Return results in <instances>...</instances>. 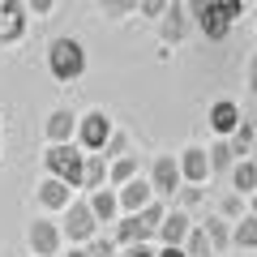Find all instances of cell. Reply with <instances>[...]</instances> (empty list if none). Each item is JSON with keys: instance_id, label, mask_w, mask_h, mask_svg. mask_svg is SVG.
Returning a JSON list of instances; mask_svg holds the SVG:
<instances>
[{"instance_id": "8fae6325", "label": "cell", "mask_w": 257, "mask_h": 257, "mask_svg": "<svg viewBox=\"0 0 257 257\" xmlns=\"http://www.w3.org/2000/svg\"><path fill=\"white\" fill-rule=\"evenodd\" d=\"M176 163H180V180H184V184H206V180H210V159H206V146H184L180 155H176Z\"/></svg>"}, {"instance_id": "7a4b0ae2", "label": "cell", "mask_w": 257, "mask_h": 257, "mask_svg": "<svg viewBox=\"0 0 257 257\" xmlns=\"http://www.w3.org/2000/svg\"><path fill=\"white\" fill-rule=\"evenodd\" d=\"M43 167L47 176L64 180L69 189H82V167H86V150L77 142H56V146L43 150Z\"/></svg>"}, {"instance_id": "ffe728a7", "label": "cell", "mask_w": 257, "mask_h": 257, "mask_svg": "<svg viewBox=\"0 0 257 257\" xmlns=\"http://www.w3.org/2000/svg\"><path fill=\"white\" fill-rule=\"evenodd\" d=\"M202 231H206V240H210V248H214V253L231 248V219H223V214H206Z\"/></svg>"}, {"instance_id": "44dd1931", "label": "cell", "mask_w": 257, "mask_h": 257, "mask_svg": "<svg viewBox=\"0 0 257 257\" xmlns=\"http://www.w3.org/2000/svg\"><path fill=\"white\" fill-rule=\"evenodd\" d=\"M231 248H244V253L257 248V219L253 214H240V219L231 223Z\"/></svg>"}, {"instance_id": "7c38bea8", "label": "cell", "mask_w": 257, "mask_h": 257, "mask_svg": "<svg viewBox=\"0 0 257 257\" xmlns=\"http://www.w3.org/2000/svg\"><path fill=\"white\" fill-rule=\"evenodd\" d=\"M116 202H120V214H138L142 206L155 202V189H150L146 176H133L128 184H120V189H116Z\"/></svg>"}, {"instance_id": "3957f363", "label": "cell", "mask_w": 257, "mask_h": 257, "mask_svg": "<svg viewBox=\"0 0 257 257\" xmlns=\"http://www.w3.org/2000/svg\"><path fill=\"white\" fill-rule=\"evenodd\" d=\"M116 133V124H111V116L103 107H90L86 116H77V146L86 150V155H99L103 146H107V138Z\"/></svg>"}, {"instance_id": "f546056e", "label": "cell", "mask_w": 257, "mask_h": 257, "mask_svg": "<svg viewBox=\"0 0 257 257\" xmlns=\"http://www.w3.org/2000/svg\"><path fill=\"white\" fill-rule=\"evenodd\" d=\"M99 155H103V159H120V155H128V138H124V133H111L107 146H103Z\"/></svg>"}, {"instance_id": "ac0fdd59", "label": "cell", "mask_w": 257, "mask_h": 257, "mask_svg": "<svg viewBox=\"0 0 257 257\" xmlns=\"http://www.w3.org/2000/svg\"><path fill=\"white\" fill-rule=\"evenodd\" d=\"M227 146H231V155H236V159H253L257 155V133H253V120H248V116L231 128Z\"/></svg>"}, {"instance_id": "d4e9b609", "label": "cell", "mask_w": 257, "mask_h": 257, "mask_svg": "<svg viewBox=\"0 0 257 257\" xmlns=\"http://www.w3.org/2000/svg\"><path fill=\"white\" fill-rule=\"evenodd\" d=\"M99 13L107 22H124V18L138 13V0H99Z\"/></svg>"}, {"instance_id": "8d00e7d4", "label": "cell", "mask_w": 257, "mask_h": 257, "mask_svg": "<svg viewBox=\"0 0 257 257\" xmlns=\"http://www.w3.org/2000/svg\"><path fill=\"white\" fill-rule=\"evenodd\" d=\"M60 257H86V248L82 244H69V253H60Z\"/></svg>"}, {"instance_id": "e0dca14e", "label": "cell", "mask_w": 257, "mask_h": 257, "mask_svg": "<svg viewBox=\"0 0 257 257\" xmlns=\"http://www.w3.org/2000/svg\"><path fill=\"white\" fill-rule=\"evenodd\" d=\"M231 180V193H240V197H253L257 193V159H236L227 172Z\"/></svg>"}, {"instance_id": "4316f807", "label": "cell", "mask_w": 257, "mask_h": 257, "mask_svg": "<svg viewBox=\"0 0 257 257\" xmlns=\"http://www.w3.org/2000/svg\"><path fill=\"white\" fill-rule=\"evenodd\" d=\"M163 214H167V202H159V197H155L150 206H142V210H138V219H142V227L150 231V240H155V231H159V223H163Z\"/></svg>"}, {"instance_id": "83f0119b", "label": "cell", "mask_w": 257, "mask_h": 257, "mask_svg": "<svg viewBox=\"0 0 257 257\" xmlns=\"http://www.w3.org/2000/svg\"><path fill=\"white\" fill-rule=\"evenodd\" d=\"M214 214H223V219L236 223L240 214H244V197H240V193H223V197H219V210H214Z\"/></svg>"}, {"instance_id": "4dcf8cb0", "label": "cell", "mask_w": 257, "mask_h": 257, "mask_svg": "<svg viewBox=\"0 0 257 257\" xmlns=\"http://www.w3.org/2000/svg\"><path fill=\"white\" fill-rule=\"evenodd\" d=\"M167 5H172V0H138V13H142V18H150V22H159Z\"/></svg>"}, {"instance_id": "5b68a950", "label": "cell", "mask_w": 257, "mask_h": 257, "mask_svg": "<svg viewBox=\"0 0 257 257\" xmlns=\"http://www.w3.org/2000/svg\"><path fill=\"white\" fill-rule=\"evenodd\" d=\"M99 231V219L90 214V206H86V197H73V202L64 206V223H60V236L64 244H86V240Z\"/></svg>"}, {"instance_id": "74e56055", "label": "cell", "mask_w": 257, "mask_h": 257, "mask_svg": "<svg viewBox=\"0 0 257 257\" xmlns=\"http://www.w3.org/2000/svg\"><path fill=\"white\" fill-rule=\"evenodd\" d=\"M248 120H253V133H257V107H253V116H248Z\"/></svg>"}, {"instance_id": "6da1fadb", "label": "cell", "mask_w": 257, "mask_h": 257, "mask_svg": "<svg viewBox=\"0 0 257 257\" xmlns=\"http://www.w3.org/2000/svg\"><path fill=\"white\" fill-rule=\"evenodd\" d=\"M47 73L60 86H73L77 77L86 73V47L77 43V39H69V35L52 39V43H47Z\"/></svg>"}, {"instance_id": "7402d4cb", "label": "cell", "mask_w": 257, "mask_h": 257, "mask_svg": "<svg viewBox=\"0 0 257 257\" xmlns=\"http://www.w3.org/2000/svg\"><path fill=\"white\" fill-rule=\"evenodd\" d=\"M107 184V159L103 155H86V167H82V193H94Z\"/></svg>"}, {"instance_id": "ab89813d", "label": "cell", "mask_w": 257, "mask_h": 257, "mask_svg": "<svg viewBox=\"0 0 257 257\" xmlns=\"http://www.w3.org/2000/svg\"><path fill=\"white\" fill-rule=\"evenodd\" d=\"M0 150H5V133H0Z\"/></svg>"}, {"instance_id": "836d02e7", "label": "cell", "mask_w": 257, "mask_h": 257, "mask_svg": "<svg viewBox=\"0 0 257 257\" xmlns=\"http://www.w3.org/2000/svg\"><path fill=\"white\" fill-rule=\"evenodd\" d=\"M248 90H253V94H257V52H253V56H248Z\"/></svg>"}, {"instance_id": "ba28073f", "label": "cell", "mask_w": 257, "mask_h": 257, "mask_svg": "<svg viewBox=\"0 0 257 257\" xmlns=\"http://www.w3.org/2000/svg\"><path fill=\"white\" fill-rule=\"evenodd\" d=\"M155 26H159V39H163L167 47L184 43V39H189V30H193V22H189V9H184V0H172V5L163 9V18H159Z\"/></svg>"}, {"instance_id": "9c48e42d", "label": "cell", "mask_w": 257, "mask_h": 257, "mask_svg": "<svg viewBox=\"0 0 257 257\" xmlns=\"http://www.w3.org/2000/svg\"><path fill=\"white\" fill-rule=\"evenodd\" d=\"M35 197H39V206H43V214H56V210H64V206L77 197V189H69V184L56 180V176H43V180L35 184Z\"/></svg>"}, {"instance_id": "603a6c76", "label": "cell", "mask_w": 257, "mask_h": 257, "mask_svg": "<svg viewBox=\"0 0 257 257\" xmlns=\"http://www.w3.org/2000/svg\"><path fill=\"white\" fill-rule=\"evenodd\" d=\"M206 159H210V176L231 172V163H236V155H231L227 138H214V142H210V150H206Z\"/></svg>"}, {"instance_id": "f35d334b", "label": "cell", "mask_w": 257, "mask_h": 257, "mask_svg": "<svg viewBox=\"0 0 257 257\" xmlns=\"http://www.w3.org/2000/svg\"><path fill=\"white\" fill-rule=\"evenodd\" d=\"M253 30H257V5H253Z\"/></svg>"}, {"instance_id": "277c9868", "label": "cell", "mask_w": 257, "mask_h": 257, "mask_svg": "<svg viewBox=\"0 0 257 257\" xmlns=\"http://www.w3.org/2000/svg\"><path fill=\"white\" fill-rule=\"evenodd\" d=\"M184 9H189V22L197 35H206L210 43H223V39L231 35V22L219 18V9H214V0H184Z\"/></svg>"}, {"instance_id": "cb8c5ba5", "label": "cell", "mask_w": 257, "mask_h": 257, "mask_svg": "<svg viewBox=\"0 0 257 257\" xmlns=\"http://www.w3.org/2000/svg\"><path fill=\"white\" fill-rule=\"evenodd\" d=\"M184 257H214V248H210V240H206V231H202V223H193L189 227V236H184Z\"/></svg>"}, {"instance_id": "30bf717a", "label": "cell", "mask_w": 257, "mask_h": 257, "mask_svg": "<svg viewBox=\"0 0 257 257\" xmlns=\"http://www.w3.org/2000/svg\"><path fill=\"white\" fill-rule=\"evenodd\" d=\"M26 0H0V43H18L26 35Z\"/></svg>"}, {"instance_id": "1f68e13d", "label": "cell", "mask_w": 257, "mask_h": 257, "mask_svg": "<svg viewBox=\"0 0 257 257\" xmlns=\"http://www.w3.org/2000/svg\"><path fill=\"white\" fill-rule=\"evenodd\" d=\"M52 9H56V0H26V13H30V18H47Z\"/></svg>"}, {"instance_id": "4fadbf2b", "label": "cell", "mask_w": 257, "mask_h": 257, "mask_svg": "<svg viewBox=\"0 0 257 257\" xmlns=\"http://www.w3.org/2000/svg\"><path fill=\"white\" fill-rule=\"evenodd\" d=\"M43 133H47V146L56 142H73L77 138V111L73 107H52L43 120Z\"/></svg>"}, {"instance_id": "9a60e30c", "label": "cell", "mask_w": 257, "mask_h": 257, "mask_svg": "<svg viewBox=\"0 0 257 257\" xmlns=\"http://www.w3.org/2000/svg\"><path fill=\"white\" fill-rule=\"evenodd\" d=\"M189 227H193L189 210H176V206H167V214H163V223H159L155 240H159V244H176V248H180L184 236H189Z\"/></svg>"}, {"instance_id": "f1b7e54d", "label": "cell", "mask_w": 257, "mask_h": 257, "mask_svg": "<svg viewBox=\"0 0 257 257\" xmlns=\"http://www.w3.org/2000/svg\"><path fill=\"white\" fill-rule=\"evenodd\" d=\"M214 9H219V18H227L231 26H236V22L244 18V9H248V5H244V0H214Z\"/></svg>"}, {"instance_id": "2e32d148", "label": "cell", "mask_w": 257, "mask_h": 257, "mask_svg": "<svg viewBox=\"0 0 257 257\" xmlns=\"http://www.w3.org/2000/svg\"><path fill=\"white\" fill-rule=\"evenodd\" d=\"M86 206H90V214H94L99 223H116V219H120V202H116V189H111V184L86 193Z\"/></svg>"}, {"instance_id": "d6986e66", "label": "cell", "mask_w": 257, "mask_h": 257, "mask_svg": "<svg viewBox=\"0 0 257 257\" xmlns=\"http://www.w3.org/2000/svg\"><path fill=\"white\" fill-rule=\"evenodd\" d=\"M133 176H142V159H138V155H120V159H107V184H111V189L128 184Z\"/></svg>"}, {"instance_id": "60d3db41", "label": "cell", "mask_w": 257, "mask_h": 257, "mask_svg": "<svg viewBox=\"0 0 257 257\" xmlns=\"http://www.w3.org/2000/svg\"><path fill=\"white\" fill-rule=\"evenodd\" d=\"M244 5H257V0H244Z\"/></svg>"}, {"instance_id": "e575fe53", "label": "cell", "mask_w": 257, "mask_h": 257, "mask_svg": "<svg viewBox=\"0 0 257 257\" xmlns=\"http://www.w3.org/2000/svg\"><path fill=\"white\" fill-rule=\"evenodd\" d=\"M155 257H184V248H176V244H159Z\"/></svg>"}, {"instance_id": "52a82bcc", "label": "cell", "mask_w": 257, "mask_h": 257, "mask_svg": "<svg viewBox=\"0 0 257 257\" xmlns=\"http://www.w3.org/2000/svg\"><path fill=\"white\" fill-rule=\"evenodd\" d=\"M146 180H150V189H155V197H159V202H167V206H172L176 189L184 184V180H180V163H176V155H155V163H150Z\"/></svg>"}, {"instance_id": "5bb4252c", "label": "cell", "mask_w": 257, "mask_h": 257, "mask_svg": "<svg viewBox=\"0 0 257 257\" xmlns=\"http://www.w3.org/2000/svg\"><path fill=\"white\" fill-rule=\"evenodd\" d=\"M240 120H244V111H240V103H231V99L210 103V111H206V124H210L214 138H231V128H236Z\"/></svg>"}, {"instance_id": "d6a6232c", "label": "cell", "mask_w": 257, "mask_h": 257, "mask_svg": "<svg viewBox=\"0 0 257 257\" xmlns=\"http://www.w3.org/2000/svg\"><path fill=\"white\" fill-rule=\"evenodd\" d=\"M120 257H155V244H124Z\"/></svg>"}, {"instance_id": "8992f818", "label": "cell", "mask_w": 257, "mask_h": 257, "mask_svg": "<svg viewBox=\"0 0 257 257\" xmlns=\"http://www.w3.org/2000/svg\"><path fill=\"white\" fill-rule=\"evenodd\" d=\"M26 244L35 257H60L64 253V236H60V223L52 214H39L35 223L26 227Z\"/></svg>"}, {"instance_id": "d590c367", "label": "cell", "mask_w": 257, "mask_h": 257, "mask_svg": "<svg viewBox=\"0 0 257 257\" xmlns=\"http://www.w3.org/2000/svg\"><path fill=\"white\" fill-rule=\"evenodd\" d=\"M244 214H253V219H257V193H253V197H244Z\"/></svg>"}, {"instance_id": "484cf974", "label": "cell", "mask_w": 257, "mask_h": 257, "mask_svg": "<svg viewBox=\"0 0 257 257\" xmlns=\"http://www.w3.org/2000/svg\"><path fill=\"white\" fill-rule=\"evenodd\" d=\"M82 248H86V257H120V244L111 236H103V231H94Z\"/></svg>"}]
</instances>
